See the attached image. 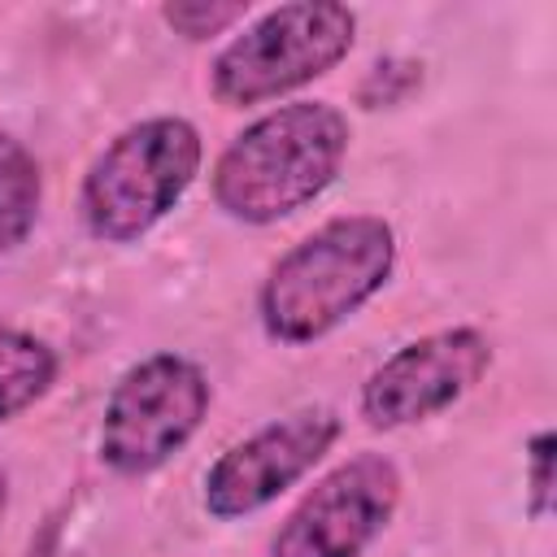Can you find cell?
<instances>
[{"instance_id": "10", "label": "cell", "mask_w": 557, "mask_h": 557, "mask_svg": "<svg viewBox=\"0 0 557 557\" xmlns=\"http://www.w3.org/2000/svg\"><path fill=\"white\" fill-rule=\"evenodd\" d=\"M39 213V165L35 157L0 131V252L17 248Z\"/></svg>"}, {"instance_id": "3", "label": "cell", "mask_w": 557, "mask_h": 557, "mask_svg": "<svg viewBox=\"0 0 557 557\" xmlns=\"http://www.w3.org/2000/svg\"><path fill=\"white\" fill-rule=\"evenodd\" d=\"M200 170V135L183 117H148L122 131L83 178V218L91 235L131 244L152 231Z\"/></svg>"}, {"instance_id": "8", "label": "cell", "mask_w": 557, "mask_h": 557, "mask_svg": "<svg viewBox=\"0 0 557 557\" xmlns=\"http://www.w3.org/2000/svg\"><path fill=\"white\" fill-rule=\"evenodd\" d=\"M335 435L339 418L331 409H300L283 422L261 426L213 461V470L205 474V509L226 522L270 505L322 461Z\"/></svg>"}, {"instance_id": "9", "label": "cell", "mask_w": 557, "mask_h": 557, "mask_svg": "<svg viewBox=\"0 0 557 557\" xmlns=\"http://www.w3.org/2000/svg\"><path fill=\"white\" fill-rule=\"evenodd\" d=\"M57 374V357L26 331H0V422L35 405Z\"/></svg>"}, {"instance_id": "12", "label": "cell", "mask_w": 557, "mask_h": 557, "mask_svg": "<svg viewBox=\"0 0 557 557\" xmlns=\"http://www.w3.org/2000/svg\"><path fill=\"white\" fill-rule=\"evenodd\" d=\"M553 509V431L531 440V513L544 518Z\"/></svg>"}, {"instance_id": "6", "label": "cell", "mask_w": 557, "mask_h": 557, "mask_svg": "<svg viewBox=\"0 0 557 557\" xmlns=\"http://www.w3.org/2000/svg\"><path fill=\"white\" fill-rule=\"evenodd\" d=\"M400 500V470L361 453L335 466L274 535V557H361Z\"/></svg>"}, {"instance_id": "5", "label": "cell", "mask_w": 557, "mask_h": 557, "mask_svg": "<svg viewBox=\"0 0 557 557\" xmlns=\"http://www.w3.org/2000/svg\"><path fill=\"white\" fill-rule=\"evenodd\" d=\"M205 409V374L187 357L157 352L117 379L100 422V457L117 474H148L196 435Z\"/></svg>"}, {"instance_id": "2", "label": "cell", "mask_w": 557, "mask_h": 557, "mask_svg": "<svg viewBox=\"0 0 557 557\" xmlns=\"http://www.w3.org/2000/svg\"><path fill=\"white\" fill-rule=\"evenodd\" d=\"M396 235L383 218L352 213L300 239L261 287V322L283 344H309L357 313L392 274Z\"/></svg>"}, {"instance_id": "4", "label": "cell", "mask_w": 557, "mask_h": 557, "mask_svg": "<svg viewBox=\"0 0 557 557\" xmlns=\"http://www.w3.org/2000/svg\"><path fill=\"white\" fill-rule=\"evenodd\" d=\"M357 17L344 4H283L252 22L213 61V96L222 104H261L318 74L352 48Z\"/></svg>"}, {"instance_id": "1", "label": "cell", "mask_w": 557, "mask_h": 557, "mask_svg": "<svg viewBox=\"0 0 557 557\" xmlns=\"http://www.w3.org/2000/svg\"><path fill=\"white\" fill-rule=\"evenodd\" d=\"M344 152L348 122L339 109L283 104L231 139L213 170V196L239 222H278L331 187Z\"/></svg>"}, {"instance_id": "13", "label": "cell", "mask_w": 557, "mask_h": 557, "mask_svg": "<svg viewBox=\"0 0 557 557\" xmlns=\"http://www.w3.org/2000/svg\"><path fill=\"white\" fill-rule=\"evenodd\" d=\"M0 509H4V470H0Z\"/></svg>"}, {"instance_id": "11", "label": "cell", "mask_w": 557, "mask_h": 557, "mask_svg": "<svg viewBox=\"0 0 557 557\" xmlns=\"http://www.w3.org/2000/svg\"><path fill=\"white\" fill-rule=\"evenodd\" d=\"M244 13V4H205V0H183V4H165V22L174 30H183L187 39H205L218 35L222 26H231Z\"/></svg>"}, {"instance_id": "7", "label": "cell", "mask_w": 557, "mask_h": 557, "mask_svg": "<svg viewBox=\"0 0 557 557\" xmlns=\"http://www.w3.org/2000/svg\"><path fill=\"white\" fill-rule=\"evenodd\" d=\"M492 366V344L470 331H435L405 348H396L361 387V413L370 426H409L422 422L453 400H461Z\"/></svg>"}]
</instances>
